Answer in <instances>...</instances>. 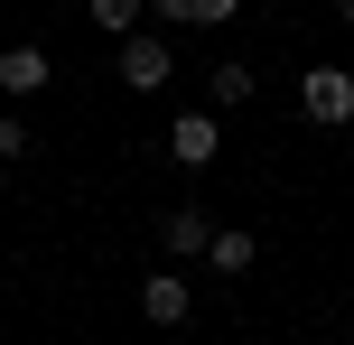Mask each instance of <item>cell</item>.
Wrapping results in <instances>:
<instances>
[{
  "label": "cell",
  "mask_w": 354,
  "mask_h": 345,
  "mask_svg": "<svg viewBox=\"0 0 354 345\" xmlns=\"http://www.w3.org/2000/svg\"><path fill=\"white\" fill-rule=\"evenodd\" d=\"M131 19H140V0H93V28H122L131 37Z\"/></svg>",
  "instance_id": "8fae6325"
},
{
  "label": "cell",
  "mask_w": 354,
  "mask_h": 345,
  "mask_svg": "<svg viewBox=\"0 0 354 345\" xmlns=\"http://www.w3.org/2000/svg\"><path fill=\"white\" fill-rule=\"evenodd\" d=\"M168 75H177L168 37H140V28H131V37H122V84H131V93H159Z\"/></svg>",
  "instance_id": "7a4b0ae2"
},
{
  "label": "cell",
  "mask_w": 354,
  "mask_h": 345,
  "mask_svg": "<svg viewBox=\"0 0 354 345\" xmlns=\"http://www.w3.org/2000/svg\"><path fill=\"white\" fill-rule=\"evenodd\" d=\"M336 19H345V28H354V0H336Z\"/></svg>",
  "instance_id": "7c38bea8"
},
{
  "label": "cell",
  "mask_w": 354,
  "mask_h": 345,
  "mask_svg": "<svg viewBox=\"0 0 354 345\" xmlns=\"http://www.w3.org/2000/svg\"><path fill=\"white\" fill-rule=\"evenodd\" d=\"M205 234H214V224L196 215V205H177V215L159 224V252H196V261H205Z\"/></svg>",
  "instance_id": "ba28073f"
},
{
  "label": "cell",
  "mask_w": 354,
  "mask_h": 345,
  "mask_svg": "<svg viewBox=\"0 0 354 345\" xmlns=\"http://www.w3.org/2000/svg\"><path fill=\"white\" fill-rule=\"evenodd\" d=\"M252 261H261V243H252L243 224H214V234H205V271H224V280H243Z\"/></svg>",
  "instance_id": "277c9868"
},
{
  "label": "cell",
  "mask_w": 354,
  "mask_h": 345,
  "mask_svg": "<svg viewBox=\"0 0 354 345\" xmlns=\"http://www.w3.org/2000/svg\"><path fill=\"white\" fill-rule=\"evenodd\" d=\"M299 112H308L317 131H345V122H354V75H345V66H308V75H299Z\"/></svg>",
  "instance_id": "6da1fadb"
},
{
  "label": "cell",
  "mask_w": 354,
  "mask_h": 345,
  "mask_svg": "<svg viewBox=\"0 0 354 345\" xmlns=\"http://www.w3.org/2000/svg\"><path fill=\"white\" fill-rule=\"evenodd\" d=\"M0 93H47V47H0Z\"/></svg>",
  "instance_id": "8992f818"
},
{
  "label": "cell",
  "mask_w": 354,
  "mask_h": 345,
  "mask_svg": "<svg viewBox=\"0 0 354 345\" xmlns=\"http://www.w3.org/2000/svg\"><path fill=\"white\" fill-rule=\"evenodd\" d=\"M214 149H224V122H214V112H177L168 122V159L177 168H205Z\"/></svg>",
  "instance_id": "3957f363"
},
{
  "label": "cell",
  "mask_w": 354,
  "mask_h": 345,
  "mask_svg": "<svg viewBox=\"0 0 354 345\" xmlns=\"http://www.w3.org/2000/svg\"><path fill=\"white\" fill-rule=\"evenodd\" d=\"M28 149H37V140H28V122H19V112H0V168L28 159Z\"/></svg>",
  "instance_id": "30bf717a"
},
{
  "label": "cell",
  "mask_w": 354,
  "mask_h": 345,
  "mask_svg": "<svg viewBox=\"0 0 354 345\" xmlns=\"http://www.w3.org/2000/svg\"><path fill=\"white\" fill-rule=\"evenodd\" d=\"M214 103H252V66H243V56H224V66H214Z\"/></svg>",
  "instance_id": "9c48e42d"
},
{
  "label": "cell",
  "mask_w": 354,
  "mask_h": 345,
  "mask_svg": "<svg viewBox=\"0 0 354 345\" xmlns=\"http://www.w3.org/2000/svg\"><path fill=\"white\" fill-rule=\"evenodd\" d=\"M233 10H243V0H159V19H168V28H224Z\"/></svg>",
  "instance_id": "52a82bcc"
},
{
  "label": "cell",
  "mask_w": 354,
  "mask_h": 345,
  "mask_svg": "<svg viewBox=\"0 0 354 345\" xmlns=\"http://www.w3.org/2000/svg\"><path fill=\"white\" fill-rule=\"evenodd\" d=\"M140 317H149V327H187V280H177V271H149L140 280Z\"/></svg>",
  "instance_id": "5b68a950"
}]
</instances>
